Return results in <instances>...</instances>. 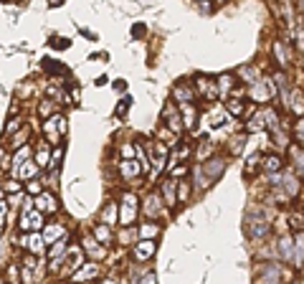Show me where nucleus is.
<instances>
[{
    "label": "nucleus",
    "mask_w": 304,
    "mask_h": 284,
    "mask_svg": "<svg viewBox=\"0 0 304 284\" xmlns=\"http://www.w3.org/2000/svg\"><path fill=\"white\" fill-rule=\"evenodd\" d=\"M277 92H279V86L274 84V79H269V77H261L258 81H253V84H251V89H249L251 99H253V102H258V104L271 102L274 97H277Z\"/></svg>",
    "instance_id": "f257e3e1"
},
{
    "label": "nucleus",
    "mask_w": 304,
    "mask_h": 284,
    "mask_svg": "<svg viewBox=\"0 0 304 284\" xmlns=\"http://www.w3.org/2000/svg\"><path fill=\"white\" fill-rule=\"evenodd\" d=\"M137 196L134 193H125L122 196V213H119V223L122 226H132V221L137 218Z\"/></svg>",
    "instance_id": "f03ea898"
},
{
    "label": "nucleus",
    "mask_w": 304,
    "mask_h": 284,
    "mask_svg": "<svg viewBox=\"0 0 304 284\" xmlns=\"http://www.w3.org/2000/svg\"><path fill=\"white\" fill-rule=\"evenodd\" d=\"M201 168H203V173L208 175V181H210V183H216L218 178L226 173L228 160H226V157H208V160L201 162Z\"/></svg>",
    "instance_id": "7ed1b4c3"
},
{
    "label": "nucleus",
    "mask_w": 304,
    "mask_h": 284,
    "mask_svg": "<svg viewBox=\"0 0 304 284\" xmlns=\"http://www.w3.org/2000/svg\"><path fill=\"white\" fill-rule=\"evenodd\" d=\"M162 119H165V127H167V129H173V134H180V132H182L180 109L175 107L173 102H167V104H165V109H162Z\"/></svg>",
    "instance_id": "20e7f679"
},
{
    "label": "nucleus",
    "mask_w": 304,
    "mask_h": 284,
    "mask_svg": "<svg viewBox=\"0 0 304 284\" xmlns=\"http://www.w3.org/2000/svg\"><path fill=\"white\" fill-rule=\"evenodd\" d=\"M162 206H165V203H162L160 190H157V193H147V198H145V203H142V211H145L147 218H160V216H165Z\"/></svg>",
    "instance_id": "39448f33"
},
{
    "label": "nucleus",
    "mask_w": 304,
    "mask_h": 284,
    "mask_svg": "<svg viewBox=\"0 0 304 284\" xmlns=\"http://www.w3.org/2000/svg\"><path fill=\"white\" fill-rule=\"evenodd\" d=\"M195 94H201L205 102H213V99H218V84L208 77H198L195 79Z\"/></svg>",
    "instance_id": "423d86ee"
},
{
    "label": "nucleus",
    "mask_w": 304,
    "mask_h": 284,
    "mask_svg": "<svg viewBox=\"0 0 304 284\" xmlns=\"http://www.w3.org/2000/svg\"><path fill=\"white\" fill-rule=\"evenodd\" d=\"M160 196H162V203L167 208L177 206V181L175 178H165V181L160 183Z\"/></svg>",
    "instance_id": "0eeeda50"
},
{
    "label": "nucleus",
    "mask_w": 304,
    "mask_h": 284,
    "mask_svg": "<svg viewBox=\"0 0 304 284\" xmlns=\"http://www.w3.org/2000/svg\"><path fill=\"white\" fill-rule=\"evenodd\" d=\"M279 188H284L286 198H297V196H299V188H302L299 175H297L294 170H286V173L281 175V183H279Z\"/></svg>",
    "instance_id": "6e6552de"
},
{
    "label": "nucleus",
    "mask_w": 304,
    "mask_h": 284,
    "mask_svg": "<svg viewBox=\"0 0 304 284\" xmlns=\"http://www.w3.org/2000/svg\"><path fill=\"white\" fill-rule=\"evenodd\" d=\"M33 208L41 213H56L58 201H56V196H51V193H38V198L33 201Z\"/></svg>",
    "instance_id": "1a4fd4ad"
},
{
    "label": "nucleus",
    "mask_w": 304,
    "mask_h": 284,
    "mask_svg": "<svg viewBox=\"0 0 304 284\" xmlns=\"http://www.w3.org/2000/svg\"><path fill=\"white\" fill-rule=\"evenodd\" d=\"M258 284H284L281 269L277 264H264L261 266V277H258Z\"/></svg>",
    "instance_id": "9d476101"
},
{
    "label": "nucleus",
    "mask_w": 304,
    "mask_h": 284,
    "mask_svg": "<svg viewBox=\"0 0 304 284\" xmlns=\"http://www.w3.org/2000/svg\"><path fill=\"white\" fill-rule=\"evenodd\" d=\"M21 229L23 231H38V229H43V216H41V211H28V213H21Z\"/></svg>",
    "instance_id": "9b49d317"
},
{
    "label": "nucleus",
    "mask_w": 304,
    "mask_h": 284,
    "mask_svg": "<svg viewBox=\"0 0 304 284\" xmlns=\"http://www.w3.org/2000/svg\"><path fill=\"white\" fill-rule=\"evenodd\" d=\"M180 119H182V129H193L195 122H198V109H195V104L188 102V104H180Z\"/></svg>",
    "instance_id": "f8f14e48"
},
{
    "label": "nucleus",
    "mask_w": 304,
    "mask_h": 284,
    "mask_svg": "<svg viewBox=\"0 0 304 284\" xmlns=\"http://www.w3.org/2000/svg\"><path fill=\"white\" fill-rule=\"evenodd\" d=\"M274 53H277V61L281 69H286L289 64H292V46H289L286 41H274Z\"/></svg>",
    "instance_id": "ddd939ff"
},
{
    "label": "nucleus",
    "mask_w": 304,
    "mask_h": 284,
    "mask_svg": "<svg viewBox=\"0 0 304 284\" xmlns=\"http://www.w3.org/2000/svg\"><path fill=\"white\" fill-rule=\"evenodd\" d=\"M152 254H155V241H150V238H140V244H134L132 257L137 261H147V259H152Z\"/></svg>",
    "instance_id": "4468645a"
},
{
    "label": "nucleus",
    "mask_w": 304,
    "mask_h": 284,
    "mask_svg": "<svg viewBox=\"0 0 304 284\" xmlns=\"http://www.w3.org/2000/svg\"><path fill=\"white\" fill-rule=\"evenodd\" d=\"M249 231H251L253 238H264L271 231V223L266 218H261V216H253V218H249Z\"/></svg>",
    "instance_id": "2eb2a0df"
},
{
    "label": "nucleus",
    "mask_w": 304,
    "mask_h": 284,
    "mask_svg": "<svg viewBox=\"0 0 304 284\" xmlns=\"http://www.w3.org/2000/svg\"><path fill=\"white\" fill-rule=\"evenodd\" d=\"M195 99V89H193V84H175L173 86V102H177V104H188V102H193Z\"/></svg>",
    "instance_id": "dca6fc26"
},
{
    "label": "nucleus",
    "mask_w": 304,
    "mask_h": 284,
    "mask_svg": "<svg viewBox=\"0 0 304 284\" xmlns=\"http://www.w3.org/2000/svg\"><path fill=\"white\" fill-rule=\"evenodd\" d=\"M294 257H292V264L294 269H299L304 264V231H294Z\"/></svg>",
    "instance_id": "f3484780"
},
{
    "label": "nucleus",
    "mask_w": 304,
    "mask_h": 284,
    "mask_svg": "<svg viewBox=\"0 0 304 284\" xmlns=\"http://www.w3.org/2000/svg\"><path fill=\"white\" fill-rule=\"evenodd\" d=\"M289 160H292V170L297 175H304V150H302L299 145L289 147Z\"/></svg>",
    "instance_id": "a211bd4d"
},
{
    "label": "nucleus",
    "mask_w": 304,
    "mask_h": 284,
    "mask_svg": "<svg viewBox=\"0 0 304 284\" xmlns=\"http://www.w3.org/2000/svg\"><path fill=\"white\" fill-rule=\"evenodd\" d=\"M277 251H279V257L284 261H292V257H294V238L292 236H281L277 241Z\"/></svg>",
    "instance_id": "6ab92c4d"
},
{
    "label": "nucleus",
    "mask_w": 304,
    "mask_h": 284,
    "mask_svg": "<svg viewBox=\"0 0 304 284\" xmlns=\"http://www.w3.org/2000/svg\"><path fill=\"white\" fill-rule=\"evenodd\" d=\"M236 77L243 81V84H253V81H258V79H261V74H258V66H253V64H246V66H241L238 69V74H236Z\"/></svg>",
    "instance_id": "aec40b11"
},
{
    "label": "nucleus",
    "mask_w": 304,
    "mask_h": 284,
    "mask_svg": "<svg viewBox=\"0 0 304 284\" xmlns=\"http://www.w3.org/2000/svg\"><path fill=\"white\" fill-rule=\"evenodd\" d=\"M64 236H66L64 226H58V223H49V226L43 229V244H53V241H58V238H64Z\"/></svg>",
    "instance_id": "412c9836"
},
{
    "label": "nucleus",
    "mask_w": 304,
    "mask_h": 284,
    "mask_svg": "<svg viewBox=\"0 0 304 284\" xmlns=\"http://www.w3.org/2000/svg\"><path fill=\"white\" fill-rule=\"evenodd\" d=\"M119 173H122V178H127V181H129V178H137V175L142 173V165L134 157L132 160H122L119 162Z\"/></svg>",
    "instance_id": "4be33fe9"
},
{
    "label": "nucleus",
    "mask_w": 304,
    "mask_h": 284,
    "mask_svg": "<svg viewBox=\"0 0 304 284\" xmlns=\"http://www.w3.org/2000/svg\"><path fill=\"white\" fill-rule=\"evenodd\" d=\"M43 134L49 137V145H61V132H58V125H56V117L53 119H46Z\"/></svg>",
    "instance_id": "5701e85b"
},
{
    "label": "nucleus",
    "mask_w": 304,
    "mask_h": 284,
    "mask_svg": "<svg viewBox=\"0 0 304 284\" xmlns=\"http://www.w3.org/2000/svg\"><path fill=\"white\" fill-rule=\"evenodd\" d=\"M36 259L30 257H23V266H21V274H23V284H33V272H36Z\"/></svg>",
    "instance_id": "b1692460"
},
{
    "label": "nucleus",
    "mask_w": 304,
    "mask_h": 284,
    "mask_svg": "<svg viewBox=\"0 0 304 284\" xmlns=\"http://www.w3.org/2000/svg\"><path fill=\"white\" fill-rule=\"evenodd\" d=\"M94 277H99V264H84V269L76 272L71 277V282H86V279H94Z\"/></svg>",
    "instance_id": "393cba45"
},
{
    "label": "nucleus",
    "mask_w": 304,
    "mask_h": 284,
    "mask_svg": "<svg viewBox=\"0 0 304 284\" xmlns=\"http://www.w3.org/2000/svg\"><path fill=\"white\" fill-rule=\"evenodd\" d=\"M281 157L279 155H266V157H261V168L269 173V175H274V173H281Z\"/></svg>",
    "instance_id": "a878e982"
},
{
    "label": "nucleus",
    "mask_w": 304,
    "mask_h": 284,
    "mask_svg": "<svg viewBox=\"0 0 304 284\" xmlns=\"http://www.w3.org/2000/svg\"><path fill=\"white\" fill-rule=\"evenodd\" d=\"M97 244H99V241H97L94 236H86V238H84V251H86V254H91L94 259H104L106 249H101V246H97Z\"/></svg>",
    "instance_id": "bb28decb"
},
{
    "label": "nucleus",
    "mask_w": 304,
    "mask_h": 284,
    "mask_svg": "<svg viewBox=\"0 0 304 284\" xmlns=\"http://www.w3.org/2000/svg\"><path fill=\"white\" fill-rule=\"evenodd\" d=\"M15 175H21L23 181H30V178H36V175H38V165H36V160H30V157H28V160L23 162V165H21L18 170H15Z\"/></svg>",
    "instance_id": "cd10ccee"
},
{
    "label": "nucleus",
    "mask_w": 304,
    "mask_h": 284,
    "mask_svg": "<svg viewBox=\"0 0 304 284\" xmlns=\"http://www.w3.org/2000/svg\"><path fill=\"white\" fill-rule=\"evenodd\" d=\"M119 221V213H117V203H106L104 211H101V223H106V226H114V223Z\"/></svg>",
    "instance_id": "c85d7f7f"
},
{
    "label": "nucleus",
    "mask_w": 304,
    "mask_h": 284,
    "mask_svg": "<svg viewBox=\"0 0 304 284\" xmlns=\"http://www.w3.org/2000/svg\"><path fill=\"white\" fill-rule=\"evenodd\" d=\"M91 236H94L99 244H109L112 241V226H106V223H97Z\"/></svg>",
    "instance_id": "c756f323"
},
{
    "label": "nucleus",
    "mask_w": 304,
    "mask_h": 284,
    "mask_svg": "<svg viewBox=\"0 0 304 284\" xmlns=\"http://www.w3.org/2000/svg\"><path fill=\"white\" fill-rule=\"evenodd\" d=\"M23 246H25L30 254H38V251L43 249V236H38V233L33 231L30 236H25V238H23Z\"/></svg>",
    "instance_id": "7c9ffc66"
},
{
    "label": "nucleus",
    "mask_w": 304,
    "mask_h": 284,
    "mask_svg": "<svg viewBox=\"0 0 304 284\" xmlns=\"http://www.w3.org/2000/svg\"><path fill=\"white\" fill-rule=\"evenodd\" d=\"M216 84H218V97L228 99V92H231V86L236 84V77H231V74H223V77H221Z\"/></svg>",
    "instance_id": "2f4dec72"
},
{
    "label": "nucleus",
    "mask_w": 304,
    "mask_h": 284,
    "mask_svg": "<svg viewBox=\"0 0 304 284\" xmlns=\"http://www.w3.org/2000/svg\"><path fill=\"white\" fill-rule=\"evenodd\" d=\"M213 153H216V145H213L210 140H201V147H198V155H195V160H198V162H203V160L213 157Z\"/></svg>",
    "instance_id": "473e14b6"
},
{
    "label": "nucleus",
    "mask_w": 304,
    "mask_h": 284,
    "mask_svg": "<svg viewBox=\"0 0 304 284\" xmlns=\"http://www.w3.org/2000/svg\"><path fill=\"white\" fill-rule=\"evenodd\" d=\"M49 160H51L49 142H43V145H38V150H36V165L38 168H49Z\"/></svg>",
    "instance_id": "72a5a7b5"
},
{
    "label": "nucleus",
    "mask_w": 304,
    "mask_h": 284,
    "mask_svg": "<svg viewBox=\"0 0 304 284\" xmlns=\"http://www.w3.org/2000/svg\"><path fill=\"white\" fill-rule=\"evenodd\" d=\"M193 175H195V190H198V193H201V190H205V188L210 185L208 175L203 173V168H201V165H195V168H193Z\"/></svg>",
    "instance_id": "f704fd0d"
},
{
    "label": "nucleus",
    "mask_w": 304,
    "mask_h": 284,
    "mask_svg": "<svg viewBox=\"0 0 304 284\" xmlns=\"http://www.w3.org/2000/svg\"><path fill=\"white\" fill-rule=\"evenodd\" d=\"M157 236H160L157 223H142V226H140V238H150V241H155Z\"/></svg>",
    "instance_id": "c9c22d12"
},
{
    "label": "nucleus",
    "mask_w": 304,
    "mask_h": 284,
    "mask_svg": "<svg viewBox=\"0 0 304 284\" xmlns=\"http://www.w3.org/2000/svg\"><path fill=\"white\" fill-rule=\"evenodd\" d=\"M226 112H228V114H233V117H241L243 112H246V107H243V102H241V99L228 97V102H226Z\"/></svg>",
    "instance_id": "e433bc0d"
},
{
    "label": "nucleus",
    "mask_w": 304,
    "mask_h": 284,
    "mask_svg": "<svg viewBox=\"0 0 304 284\" xmlns=\"http://www.w3.org/2000/svg\"><path fill=\"white\" fill-rule=\"evenodd\" d=\"M28 157H30V147H28V145L18 147V153H15V157H13V170H18Z\"/></svg>",
    "instance_id": "4c0bfd02"
},
{
    "label": "nucleus",
    "mask_w": 304,
    "mask_h": 284,
    "mask_svg": "<svg viewBox=\"0 0 304 284\" xmlns=\"http://www.w3.org/2000/svg\"><path fill=\"white\" fill-rule=\"evenodd\" d=\"M292 134H294V140H297V145L304 150V117H299L297 122H294V127H292Z\"/></svg>",
    "instance_id": "58836bf2"
},
{
    "label": "nucleus",
    "mask_w": 304,
    "mask_h": 284,
    "mask_svg": "<svg viewBox=\"0 0 304 284\" xmlns=\"http://www.w3.org/2000/svg\"><path fill=\"white\" fill-rule=\"evenodd\" d=\"M243 142H246V134H236V137H231V145H228V153L231 155H238L243 150Z\"/></svg>",
    "instance_id": "ea45409f"
},
{
    "label": "nucleus",
    "mask_w": 304,
    "mask_h": 284,
    "mask_svg": "<svg viewBox=\"0 0 304 284\" xmlns=\"http://www.w3.org/2000/svg\"><path fill=\"white\" fill-rule=\"evenodd\" d=\"M289 226L292 231H304V213H289Z\"/></svg>",
    "instance_id": "a19ab883"
},
{
    "label": "nucleus",
    "mask_w": 304,
    "mask_h": 284,
    "mask_svg": "<svg viewBox=\"0 0 304 284\" xmlns=\"http://www.w3.org/2000/svg\"><path fill=\"white\" fill-rule=\"evenodd\" d=\"M188 198H190V183L177 181V201H188Z\"/></svg>",
    "instance_id": "79ce46f5"
},
{
    "label": "nucleus",
    "mask_w": 304,
    "mask_h": 284,
    "mask_svg": "<svg viewBox=\"0 0 304 284\" xmlns=\"http://www.w3.org/2000/svg\"><path fill=\"white\" fill-rule=\"evenodd\" d=\"M256 168H261V155H258V153H253V155L249 157V162H246V173H253Z\"/></svg>",
    "instance_id": "37998d69"
},
{
    "label": "nucleus",
    "mask_w": 304,
    "mask_h": 284,
    "mask_svg": "<svg viewBox=\"0 0 304 284\" xmlns=\"http://www.w3.org/2000/svg\"><path fill=\"white\" fill-rule=\"evenodd\" d=\"M61 157H64V150L56 145V150H53V157L49 160V168H53V170H58V165H61Z\"/></svg>",
    "instance_id": "c03bdc74"
},
{
    "label": "nucleus",
    "mask_w": 304,
    "mask_h": 284,
    "mask_svg": "<svg viewBox=\"0 0 304 284\" xmlns=\"http://www.w3.org/2000/svg\"><path fill=\"white\" fill-rule=\"evenodd\" d=\"M25 137H28V129H23V132H18V134H15L10 145L15 147V150H18V147H23V145H25Z\"/></svg>",
    "instance_id": "a18cd8bd"
},
{
    "label": "nucleus",
    "mask_w": 304,
    "mask_h": 284,
    "mask_svg": "<svg viewBox=\"0 0 304 284\" xmlns=\"http://www.w3.org/2000/svg\"><path fill=\"white\" fill-rule=\"evenodd\" d=\"M134 157V145H122V160H132Z\"/></svg>",
    "instance_id": "49530a36"
},
{
    "label": "nucleus",
    "mask_w": 304,
    "mask_h": 284,
    "mask_svg": "<svg viewBox=\"0 0 304 284\" xmlns=\"http://www.w3.org/2000/svg\"><path fill=\"white\" fill-rule=\"evenodd\" d=\"M56 125H58V132H61V137H64V134L69 132V125H66V117H56Z\"/></svg>",
    "instance_id": "de8ad7c7"
},
{
    "label": "nucleus",
    "mask_w": 304,
    "mask_h": 284,
    "mask_svg": "<svg viewBox=\"0 0 304 284\" xmlns=\"http://www.w3.org/2000/svg\"><path fill=\"white\" fill-rule=\"evenodd\" d=\"M5 216H8V203L0 198V231H3V223H5Z\"/></svg>",
    "instance_id": "09e8293b"
},
{
    "label": "nucleus",
    "mask_w": 304,
    "mask_h": 284,
    "mask_svg": "<svg viewBox=\"0 0 304 284\" xmlns=\"http://www.w3.org/2000/svg\"><path fill=\"white\" fill-rule=\"evenodd\" d=\"M51 109H53V104H51V102H41V104H38L41 117H49V114H51Z\"/></svg>",
    "instance_id": "8fccbe9b"
},
{
    "label": "nucleus",
    "mask_w": 304,
    "mask_h": 284,
    "mask_svg": "<svg viewBox=\"0 0 304 284\" xmlns=\"http://www.w3.org/2000/svg\"><path fill=\"white\" fill-rule=\"evenodd\" d=\"M3 190H5V193H21V185L15 183V181H8V183L3 185Z\"/></svg>",
    "instance_id": "3c124183"
},
{
    "label": "nucleus",
    "mask_w": 304,
    "mask_h": 284,
    "mask_svg": "<svg viewBox=\"0 0 304 284\" xmlns=\"http://www.w3.org/2000/svg\"><path fill=\"white\" fill-rule=\"evenodd\" d=\"M18 127H21V119H10V122H8V132H10V134L18 129Z\"/></svg>",
    "instance_id": "603ef678"
},
{
    "label": "nucleus",
    "mask_w": 304,
    "mask_h": 284,
    "mask_svg": "<svg viewBox=\"0 0 304 284\" xmlns=\"http://www.w3.org/2000/svg\"><path fill=\"white\" fill-rule=\"evenodd\" d=\"M140 284H157V279H155V274H145Z\"/></svg>",
    "instance_id": "864d4df0"
},
{
    "label": "nucleus",
    "mask_w": 304,
    "mask_h": 284,
    "mask_svg": "<svg viewBox=\"0 0 304 284\" xmlns=\"http://www.w3.org/2000/svg\"><path fill=\"white\" fill-rule=\"evenodd\" d=\"M28 190H33V193H38L41 188H38V183H28Z\"/></svg>",
    "instance_id": "5fc2aeb1"
},
{
    "label": "nucleus",
    "mask_w": 304,
    "mask_h": 284,
    "mask_svg": "<svg viewBox=\"0 0 304 284\" xmlns=\"http://www.w3.org/2000/svg\"><path fill=\"white\" fill-rule=\"evenodd\" d=\"M0 162H5V153H3V147H0Z\"/></svg>",
    "instance_id": "6e6d98bb"
},
{
    "label": "nucleus",
    "mask_w": 304,
    "mask_h": 284,
    "mask_svg": "<svg viewBox=\"0 0 304 284\" xmlns=\"http://www.w3.org/2000/svg\"><path fill=\"white\" fill-rule=\"evenodd\" d=\"M101 284H117V282H114V279H112V282H109V279H106V282H101Z\"/></svg>",
    "instance_id": "4d7b16f0"
},
{
    "label": "nucleus",
    "mask_w": 304,
    "mask_h": 284,
    "mask_svg": "<svg viewBox=\"0 0 304 284\" xmlns=\"http://www.w3.org/2000/svg\"><path fill=\"white\" fill-rule=\"evenodd\" d=\"M3 193H5V190H3V185H0V198H3Z\"/></svg>",
    "instance_id": "13d9d810"
},
{
    "label": "nucleus",
    "mask_w": 304,
    "mask_h": 284,
    "mask_svg": "<svg viewBox=\"0 0 304 284\" xmlns=\"http://www.w3.org/2000/svg\"><path fill=\"white\" fill-rule=\"evenodd\" d=\"M198 3H201V5H205V3H208V0H198Z\"/></svg>",
    "instance_id": "bf43d9fd"
},
{
    "label": "nucleus",
    "mask_w": 304,
    "mask_h": 284,
    "mask_svg": "<svg viewBox=\"0 0 304 284\" xmlns=\"http://www.w3.org/2000/svg\"><path fill=\"white\" fill-rule=\"evenodd\" d=\"M216 3H226V0H216Z\"/></svg>",
    "instance_id": "052dcab7"
}]
</instances>
